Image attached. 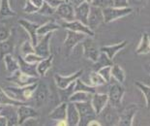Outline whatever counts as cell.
Listing matches in <instances>:
<instances>
[{
	"instance_id": "1",
	"label": "cell",
	"mask_w": 150,
	"mask_h": 126,
	"mask_svg": "<svg viewBox=\"0 0 150 126\" xmlns=\"http://www.w3.org/2000/svg\"><path fill=\"white\" fill-rule=\"evenodd\" d=\"M37 85H38V82L32 83V85H26V86H18V85L8 86V87H6V88H4V90L13 99L17 100L18 102L25 103L33 98Z\"/></svg>"
},
{
	"instance_id": "2",
	"label": "cell",
	"mask_w": 150,
	"mask_h": 126,
	"mask_svg": "<svg viewBox=\"0 0 150 126\" xmlns=\"http://www.w3.org/2000/svg\"><path fill=\"white\" fill-rule=\"evenodd\" d=\"M102 12H103L104 22L105 23H110V22L131 15L133 12V9L131 7L117 8L113 7V6H108V7H105L102 9Z\"/></svg>"
},
{
	"instance_id": "3",
	"label": "cell",
	"mask_w": 150,
	"mask_h": 126,
	"mask_svg": "<svg viewBox=\"0 0 150 126\" xmlns=\"http://www.w3.org/2000/svg\"><path fill=\"white\" fill-rule=\"evenodd\" d=\"M75 105L78 109L79 115V126H87L88 122L95 119L97 117L96 112H94L93 108L90 104V101L88 102H81V103H75Z\"/></svg>"
},
{
	"instance_id": "4",
	"label": "cell",
	"mask_w": 150,
	"mask_h": 126,
	"mask_svg": "<svg viewBox=\"0 0 150 126\" xmlns=\"http://www.w3.org/2000/svg\"><path fill=\"white\" fill-rule=\"evenodd\" d=\"M86 37H87V35H85L83 33H79V32L68 30V29H67L66 38L64 40V44H63V48H64V51H65L66 56H70L73 50H74L79 44H81Z\"/></svg>"
},
{
	"instance_id": "5",
	"label": "cell",
	"mask_w": 150,
	"mask_h": 126,
	"mask_svg": "<svg viewBox=\"0 0 150 126\" xmlns=\"http://www.w3.org/2000/svg\"><path fill=\"white\" fill-rule=\"evenodd\" d=\"M124 94H125V88L122 85V83L115 80V83H111L110 86V91L108 94V103L115 108H119L122 104Z\"/></svg>"
},
{
	"instance_id": "6",
	"label": "cell",
	"mask_w": 150,
	"mask_h": 126,
	"mask_svg": "<svg viewBox=\"0 0 150 126\" xmlns=\"http://www.w3.org/2000/svg\"><path fill=\"white\" fill-rule=\"evenodd\" d=\"M81 44H82V48H83V56L86 59L90 60L92 62H95L101 53L96 42L92 39V37L87 36Z\"/></svg>"
},
{
	"instance_id": "7",
	"label": "cell",
	"mask_w": 150,
	"mask_h": 126,
	"mask_svg": "<svg viewBox=\"0 0 150 126\" xmlns=\"http://www.w3.org/2000/svg\"><path fill=\"white\" fill-rule=\"evenodd\" d=\"M7 80L14 83L18 86H26L39 82V78L26 75V74L21 72L20 70H17L13 74H10V77L7 78Z\"/></svg>"
},
{
	"instance_id": "8",
	"label": "cell",
	"mask_w": 150,
	"mask_h": 126,
	"mask_svg": "<svg viewBox=\"0 0 150 126\" xmlns=\"http://www.w3.org/2000/svg\"><path fill=\"white\" fill-rule=\"evenodd\" d=\"M54 15L61 21H72L75 19L74 6L69 2H62L54 10Z\"/></svg>"
},
{
	"instance_id": "9",
	"label": "cell",
	"mask_w": 150,
	"mask_h": 126,
	"mask_svg": "<svg viewBox=\"0 0 150 126\" xmlns=\"http://www.w3.org/2000/svg\"><path fill=\"white\" fill-rule=\"evenodd\" d=\"M139 108L136 104H130L123 109V111L119 114V120L118 124L120 126H131L133 125L134 118L138 112Z\"/></svg>"
},
{
	"instance_id": "10",
	"label": "cell",
	"mask_w": 150,
	"mask_h": 126,
	"mask_svg": "<svg viewBox=\"0 0 150 126\" xmlns=\"http://www.w3.org/2000/svg\"><path fill=\"white\" fill-rule=\"evenodd\" d=\"M101 116L102 120L105 121L106 125H117L119 120V114H118L115 107L111 106L110 103L105 107L100 114L98 115Z\"/></svg>"
},
{
	"instance_id": "11",
	"label": "cell",
	"mask_w": 150,
	"mask_h": 126,
	"mask_svg": "<svg viewBox=\"0 0 150 126\" xmlns=\"http://www.w3.org/2000/svg\"><path fill=\"white\" fill-rule=\"evenodd\" d=\"M50 97V89L47 85H46L43 82H38V85L35 89L33 98L35 101V104L38 108L43 107L47 102V99Z\"/></svg>"
},
{
	"instance_id": "12",
	"label": "cell",
	"mask_w": 150,
	"mask_h": 126,
	"mask_svg": "<svg viewBox=\"0 0 150 126\" xmlns=\"http://www.w3.org/2000/svg\"><path fill=\"white\" fill-rule=\"evenodd\" d=\"M60 26L64 27L65 29H68V30L83 33L90 37L94 36V31L89 28L87 24L82 23L81 21H78V19H74V21H61Z\"/></svg>"
},
{
	"instance_id": "13",
	"label": "cell",
	"mask_w": 150,
	"mask_h": 126,
	"mask_svg": "<svg viewBox=\"0 0 150 126\" xmlns=\"http://www.w3.org/2000/svg\"><path fill=\"white\" fill-rule=\"evenodd\" d=\"M102 23H104V17H103V12H102V8L91 5L90 11H89V15H88V19H87L88 27L94 31Z\"/></svg>"
},
{
	"instance_id": "14",
	"label": "cell",
	"mask_w": 150,
	"mask_h": 126,
	"mask_svg": "<svg viewBox=\"0 0 150 126\" xmlns=\"http://www.w3.org/2000/svg\"><path fill=\"white\" fill-rule=\"evenodd\" d=\"M82 74H83V70L82 69L78 70L76 72L68 76H63V75H59V74H56V75L54 76L55 85H57V87H58L59 89H65L69 85H71L76 79L81 78L82 76Z\"/></svg>"
},
{
	"instance_id": "15",
	"label": "cell",
	"mask_w": 150,
	"mask_h": 126,
	"mask_svg": "<svg viewBox=\"0 0 150 126\" xmlns=\"http://www.w3.org/2000/svg\"><path fill=\"white\" fill-rule=\"evenodd\" d=\"M18 114V125H23L27 119L38 117V112L32 107L28 106L24 103L17 107Z\"/></svg>"
},
{
	"instance_id": "16",
	"label": "cell",
	"mask_w": 150,
	"mask_h": 126,
	"mask_svg": "<svg viewBox=\"0 0 150 126\" xmlns=\"http://www.w3.org/2000/svg\"><path fill=\"white\" fill-rule=\"evenodd\" d=\"M53 33H49L46 34L45 36L39 37V40H38V43L34 46L35 48V53H36L38 56H42V57H47L50 56V39H52Z\"/></svg>"
},
{
	"instance_id": "17",
	"label": "cell",
	"mask_w": 150,
	"mask_h": 126,
	"mask_svg": "<svg viewBox=\"0 0 150 126\" xmlns=\"http://www.w3.org/2000/svg\"><path fill=\"white\" fill-rule=\"evenodd\" d=\"M18 22L21 25V27L23 28L25 32L28 34L30 41L32 42V44L35 46L38 43V40H39V36L37 34V29L39 27V25L27 19H18Z\"/></svg>"
},
{
	"instance_id": "18",
	"label": "cell",
	"mask_w": 150,
	"mask_h": 126,
	"mask_svg": "<svg viewBox=\"0 0 150 126\" xmlns=\"http://www.w3.org/2000/svg\"><path fill=\"white\" fill-rule=\"evenodd\" d=\"M90 104L93 108L94 112L98 115L103 111V109L108 104V96L106 93H97L95 92L92 94L90 99Z\"/></svg>"
},
{
	"instance_id": "19",
	"label": "cell",
	"mask_w": 150,
	"mask_h": 126,
	"mask_svg": "<svg viewBox=\"0 0 150 126\" xmlns=\"http://www.w3.org/2000/svg\"><path fill=\"white\" fill-rule=\"evenodd\" d=\"M66 121L68 126H79V115L78 109H76L75 103H72V102L67 103Z\"/></svg>"
},
{
	"instance_id": "20",
	"label": "cell",
	"mask_w": 150,
	"mask_h": 126,
	"mask_svg": "<svg viewBox=\"0 0 150 126\" xmlns=\"http://www.w3.org/2000/svg\"><path fill=\"white\" fill-rule=\"evenodd\" d=\"M0 115L5 116L7 119L8 126L18 125V114H17V106H2V110Z\"/></svg>"
},
{
	"instance_id": "21",
	"label": "cell",
	"mask_w": 150,
	"mask_h": 126,
	"mask_svg": "<svg viewBox=\"0 0 150 126\" xmlns=\"http://www.w3.org/2000/svg\"><path fill=\"white\" fill-rule=\"evenodd\" d=\"M18 70L21 72L26 74V75L39 78V75L37 73V64L27 62V61H25L23 59L22 56L18 57Z\"/></svg>"
},
{
	"instance_id": "22",
	"label": "cell",
	"mask_w": 150,
	"mask_h": 126,
	"mask_svg": "<svg viewBox=\"0 0 150 126\" xmlns=\"http://www.w3.org/2000/svg\"><path fill=\"white\" fill-rule=\"evenodd\" d=\"M90 6L87 3H81L78 6L74 7L75 10V19L81 21L82 23L87 24V19H88V15L89 11H90Z\"/></svg>"
},
{
	"instance_id": "23",
	"label": "cell",
	"mask_w": 150,
	"mask_h": 126,
	"mask_svg": "<svg viewBox=\"0 0 150 126\" xmlns=\"http://www.w3.org/2000/svg\"><path fill=\"white\" fill-rule=\"evenodd\" d=\"M126 46H127V41L126 40H123V41L119 42V43L102 47L100 48V51L106 53L107 56L110 58V59H113L114 56H115L120 51H122L123 48H125Z\"/></svg>"
},
{
	"instance_id": "24",
	"label": "cell",
	"mask_w": 150,
	"mask_h": 126,
	"mask_svg": "<svg viewBox=\"0 0 150 126\" xmlns=\"http://www.w3.org/2000/svg\"><path fill=\"white\" fill-rule=\"evenodd\" d=\"M59 28H61L60 24H58L53 19H50V21H46L45 23L39 25V27L37 29V34L39 37L45 36L46 34L53 33L56 30H58Z\"/></svg>"
},
{
	"instance_id": "25",
	"label": "cell",
	"mask_w": 150,
	"mask_h": 126,
	"mask_svg": "<svg viewBox=\"0 0 150 126\" xmlns=\"http://www.w3.org/2000/svg\"><path fill=\"white\" fill-rule=\"evenodd\" d=\"M150 51V38L148 32H142L140 41L136 48V54L138 56H144L148 54Z\"/></svg>"
},
{
	"instance_id": "26",
	"label": "cell",
	"mask_w": 150,
	"mask_h": 126,
	"mask_svg": "<svg viewBox=\"0 0 150 126\" xmlns=\"http://www.w3.org/2000/svg\"><path fill=\"white\" fill-rule=\"evenodd\" d=\"M66 114H67V103L62 102L50 112L49 117L53 121L66 120Z\"/></svg>"
},
{
	"instance_id": "27",
	"label": "cell",
	"mask_w": 150,
	"mask_h": 126,
	"mask_svg": "<svg viewBox=\"0 0 150 126\" xmlns=\"http://www.w3.org/2000/svg\"><path fill=\"white\" fill-rule=\"evenodd\" d=\"M53 62V56H50L44 57L39 63H37V73L39 77H45L47 75V73L49 72L50 67L52 65Z\"/></svg>"
},
{
	"instance_id": "28",
	"label": "cell",
	"mask_w": 150,
	"mask_h": 126,
	"mask_svg": "<svg viewBox=\"0 0 150 126\" xmlns=\"http://www.w3.org/2000/svg\"><path fill=\"white\" fill-rule=\"evenodd\" d=\"M2 60H3V62H4L5 69L9 74H13L17 70H18V58H15L13 56V53L5 56L2 58Z\"/></svg>"
},
{
	"instance_id": "29",
	"label": "cell",
	"mask_w": 150,
	"mask_h": 126,
	"mask_svg": "<svg viewBox=\"0 0 150 126\" xmlns=\"http://www.w3.org/2000/svg\"><path fill=\"white\" fill-rule=\"evenodd\" d=\"M15 51V44L14 41L12 40L11 37L8 38L7 40L0 42V60L7 54H11Z\"/></svg>"
},
{
	"instance_id": "30",
	"label": "cell",
	"mask_w": 150,
	"mask_h": 126,
	"mask_svg": "<svg viewBox=\"0 0 150 126\" xmlns=\"http://www.w3.org/2000/svg\"><path fill=\"white\" fill-rule=\"evenodd\" d=\"M17 13L12 9L10 0H0V18L16 17Z\"/></svg>"
},
{
	"instance_id": "31",
	"label": "cell",
	"mask_w": 150,
	"mask_h": 126,
	"mask_svg": "<svg viewBox=\"0 0 150 126\" xmlns=\"http://www.w3.org/2000/svg\"><path fill=\"white\" fill-rule=\"evenodd\" d=\"M92 97V93L85 91H74L69 96V102L72 103H81L90 101Z\"/></svg>"
},
{
	"instance_id": "32",
	"label": "cell",
	"mask_w": 150,
	"mask_h": 126,
	"mask_svg": "<svg viewBox=\"0 0 150 126\" xmlns=\"http://www.w3.org/2000/svg\"><path fill=\"white\" fill-rule=\"evenodd\" d=\"M111 78H113L116 82L122 83L126 80V73L125 70L121 67L119 64H112L111 65Z\"/></svg>"
},
{
	"instance_id": "33",
	"label": "cell",
	"mask_w": 150,
	"mask_h": 126,
	"mask_svg": "<svg viewBox=\"0 0 150 126\" xmlns=\"http://www.w3.org/2000/svg\"><path fill=\"white\" fill-rule=\"evenodd\" d=\"M112 64V59H110L105 53L101 51L97 60L94 62V71H98L99 69H101V68L105 66H110Z\"/></svg>"
},
{
	"instance_id": "34",
	"label": "cell",
	"mask_w": 150,
	"mask_h": 126,
	"mask_svg": "<svg viewBox=\"0 0 150 126\" xmlns=\"http://www.w3.org/2000/svg\"><path fill=\"white\" fill-rule=\"evenodd\" d=\"M21 104H24V103H21V102H18L17 100L13 99L12 97L9 96L7 93L5 92L4 88L0 87V105L1 106H8V105H11V106H20Z\"/></svg>"
},
{
	"instance_id": "35",
	"label": "cell",
	"mask_w": 150,
	"mask_h": 126,
	"mask_svg": "<svg viewBox=\"0 0 150 126\" xmlns=\"http://www.w3.org/2000/svg\"><path fill=\"white\" fill-rule=\"evenodd\" d=\"M74 91H85V92H89V93H92V94H93V93L96 92V87L83 83L81 80V78H79V79H76L75 80Z\"/></svg>"
},
{
	"instance_id": "36",
	"label": "cell",
	"mask_w": 150,
	"mask_h": 126,
	"mask_svg": "<svg viewBox=\"0 0 150 126\" xmlns=\"http://www.w3.org/2000/svg\"><path fill=\"white\" fill-rule=\"evenodd\" d=\"M135 85L139 89V91L142 93L143 97H144L145 100V104L146 106H149V99H150V86L148 85H144L142 82H139V80H136L135 82Z\"/></svg>"
},
{
	"instance_id": "37",
	"label": "cell",
	"mask_w": 150,
	"mask_h": 126,
	"mask_svg": "<svg viewBox=\"0 0 150 126\" xmlns=\"http://www.w3.org/2000/svg\"><path fill=\"white\" fill-rule=\"evenodd\" d=\"M89 80H90V85L94 86V87L105 85L107 83L97 71H93V72L90 74V76H89Z\"/></svg>"
},
{
	"instance_id": "38",
	"label": "cell",
	"mask_w": 150,
	"mask_h": 126,
	"mask_svg": "<svg viewBox=\"0 0 150 126\" xmlns=\"http://www.w3.org/2000/svg\"><path fill=\"white\" fill-rule=\"evenodd\" d=\"M21 53L22 54V56H26V54L35 53V48H34V45L32 44V42L30 41V39L24 41L23 43L21 44Z\"/></svg>"
},
{
	"instance_id": "39",
	"label": "cell",
	"mask_w": 150,
	"mask_h": 126,
	"mask_svg": "<svg viewBox=\"0 0 150 126\" xmlns=\"http://www.w3.org/2000/svg\"><path fill=\"white\" fill-rule=\"evenodd\" d=\"M97 72L100 74L101 77L105 80L107 83L110 82L111 80V65L110 66H105L101 69H99Z\"/></svg>"
},
{
	"instance_id": "40",
	"label": "cell",
	"mask_w": 150,
	"mask_h": 126,
	"mask_svg": "<svg viewBox=\"0 0 150 126\" xmlns=\"http://www.w3.org/2000/svg\"><path fill=\"white\" fill-rule=\"evenodd\" d=\"M54 8L50 7V5H47L46 2L43 3V5L41 6V8L38 10L37 13L40 15H43V16H46V17H50V16H52L54 15Z\"/></svg>"
},
{
	"instance_id": "41",
	"label": "cell",
	"mask_w": 150,
	"mask_h": 126,
	"mask_svg": "<svg viewBox=\"0 0 150 126\" xmlns=\"http://www.w3.org/2000/svg\"><path fill=\"white\" fill-rule=\"evenodd\" d=\"M11 29L4 23H0V42L7 40L11 37Z\"/></svg>"
},
{
	"instance_id": "42",
	"label": "cell",
	"mask_w": 150,
	"mask_h": 126,
	"mask_svg": "<svg viewBox=\"0 0 150 126\" xmlns=\"http://www.w3.org/2000/svg\"><path fill=\"white\" fill-rule=\"evenodd\" d=\"M23 57V59L25 61H27V62L29 63H32V64H37L39 63L41 60L43 59L44 57L38 56L36 53H29V54H26V56H22Z\"/></svg>"
},
{
	"instance_id": "43",
	"label": "cell",
	"mask_w": 150,
	"mask_h": 126,
	"mask_svg": "<svg viewBox=\"0 0 150 126\" xmlns=\"http://www.w3.org/2000/svg\"><path fill=\"white\" fill-rule=\"evenodd\" d=\"M92 5L103 9L105 7H108V6H112V0H93Z\"/></svg>"
},
{
	"instance_id": "44",
	"label": "cell",
	"mask_w": 150,
	"mask_h": 126,
	"mask_svg": "<svg viewBox=\"0 0 150 126\" xmlns=\"http://www.w3.org/2000/svg\"><path fill=\"white\" fill-rule=\"evenodd\" d=\"M38 9L35 7L34 5L31 4L30 1H25V5L23 7V12L26 13L28 15H31V14H34V13H37Z\"/></svg>"
},
{
	"instance_id": "45",
	"label": "cell",
	"mask_w": 150,
	"mask_h": 126,
	"mask_svg": "<svg viewBox=\"0 0 150 126\" xmlns=\"http://www.w3.org/2000/svg\"><path fill=\"white\" fill-rule=\"evenodd\" d=\"M112 6L117 8H126L130 7L128 0H112Z\"/></svg>"
},
{
	"instance_id": "46",
	"label": "cell",
	"mask_w": 150,
	"mask_h": 126,
	"mask_svg": "<svg viewBox=\"0 0 150 126\" xmlns=\"http://www.w3.org/2000/svg\"><path fill=\"white\" fill-rule=\"evenodd\" d=\"M44 2H46L47 5H50V7L55 9L57 6L61 4L62 2H64L63 0H44Z\"/></svg>"
},
{
	"instance_id": "47",
	"label": "cell",
	"mask_w": 150,
	"mask_h": 126,
	"mask_svg": "<svg viewBox=\"0 0 150 126\" xmlns=\"http://www.w3.org/2000/svg\"><path fill=\"white\" fill-rule=\"evenodd\" d=\"M129 1V6L131 7L132 6H135V7H139V6H142V4H144V2L146 0H128Z\"/></svg>"
},
{
	"instance_id": "48",
	"label": "cell",
	"mask_w": 150,
	"mask_h": 126,
	"mask_svg": "<svg viewBox=\"0 0 150 126\" xmlns=\"http://www.w3.org/2000/svg\"><path fill=\"white\" fill-rule=\"evenodd\" d=\"M29 1L31 2V4L34 5L38 10L41 8V6H42L44 3V0H29Z\"/></svg>"
},
{
	"instance_id": "49",
	"label": "cell",
	"mask_w": 150,
	"mask_h": 126,
	"mask_svg": "<svg viewBox=\"0 0 150 126\" xmlns=\"http://www.w3.org/2000/svg\"><path fill=\"white\" fill-rule=\"evenodd\" d=\"M68 2L70 3V4H72L74 7H76V6H78L79 4H81V3H83L84 0H68Z\"/></svg>"
},
{
	"instance_id": "50",
	"label": "cell",
	"mask_w": 150,
	"mask_h": 126,
	"mask_svg": "<svg viewBox=\"0 0 150 126\" xmlns=\"http://www.w3.org/2000/svg\"><path fill=\"white\" fill-rule=\"evenodd\" d=\"M94 125H97V126H101L102 125V123L99 120H97L96 118L95 119H92V120H90L88 122V124H87V126H94Z\"/></svg>"
},
{
	"instance_id": "51",
	"label": "cell",
	"mask_w": 150,
	"mask_h": 126,
	"mask_svg": "<svg viewBox=\"0 0 150 126\" xmlns=\"http://www.w3.org/2000/svg\"><path fill=\"white\" fill-rule=\"evenodd\" d=\"M0 126H8L7 119L5 116H3L2 115H0Z\"/></svg>"
},
{
	"instance_id": "52",
	"label": "cell",
	"mask_w": 150,
	"mask_h": 126,
	"mask_svg": "<svg viewBox=\"0 0 150 126\" xmlns=\"http://www.w3.org/2000/svg\"><path fill=\"white\" fill-rule=\"evenodd\" d=\"M55 125H57V126H68V124H67V121H66V120H59V121H56Z\"/></svg>"
},
{
	"instance_id": "53",
	"label": "cell",
	"mask_w": 150,
	"mask_h": 126,
	"mask_svg": "<svg viewBox=\"0 0 150 126\" xmlns=\"http://www.w3.org/2000/svg\"><path fill=\"white\" fill-rule=\"evenodd\" d=\"M85 3H87L89 5H92V3H93V0H84Z\"/></svg>"
},
{
	"instance_id": "54",
	"label": "cell",
	"mask_w": 150,
	"mask_h": 126,
	"mask_svg": "<svg viewBox=\"0 0 150 126\" xmlns=\"http://www.w3.org/2000/svg\"><path fill=\"white\" fill-rule=\"evenodd\" d=\"M1 110H2V106L0 105V112H1Z\"/></svg>"
},
{
	"instance_id": "55",
	"label": "cell",
	"mask_w": 150,
	"mask_h": 126,
	"mask_svg": "<svg viewBox=\"0 0 150 126\" xmlns=\"http://www.w3.org/2000/svg\"><path fill=\"white\" fill-rule=\"evenodd\" d=\"M63 1H64V2H68V0H63Z\"/></svg>"
},
{
	"instance_id": "56",
	"label": "cell",
	"mask_w": 150,
	"mask_h": 126,
	"mask_svg": "<svg viewBox=\"0 0 150 126\" xmlns=\"http://www.w3.org/2000/svg\"><path fill=\"white\" fill-rule=\"evenodd\" d=\"M25 1H29V0H25Z\"/></svg>"
}]
</instances>
